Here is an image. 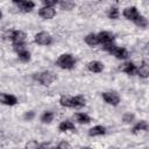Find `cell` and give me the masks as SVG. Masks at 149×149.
Masks as SVG:
<instances>
[{
    "mask_svg": "<svg viewBox=\"0 0 149 149\" xmlns=\"http://www.w3.org/2000/svg\"><path fill=\"white\" fill-rule=\"evenodd\" d=\"M34 79L37 80V81H38L41 85H43V86H49V85H51V84L57 79V76H56L55 72L49 71V70H45V71L35 73V74H34Z\"/></svg>",
    "mask_w": 149,
    "mask_h": 149,
    "instance_id": "1",
    "label": "cell"
},
{
    "mask_svg": "<svg viewBox=\"0 0 149 149\" xmlns=\"http://www.w3.org/2000/svg\"><path fill=\"white\" fill-rule=\"evenodd\" d=\"M56 65L59 66L61 69H64V70H71L76 65V58L71 54H62L57 58Z\"/></svg>",
    "mask_w": 149,
    "mask_h": 149,
    "instance_id": "2",
    "label": "cell"
},
{
    "mask_svg": "<svg viewBox=\"0 0 149 149\" xmlns=\"http://www.w3.org/2000/svg\"><path fill=\"white\" fill-rule=\"evenodd\" d=\"M102 48H104V50H106V51L109 52L111 55L115 56L118 59H126V58L128 57V51H127V49L120 48V47H118V45L114 44V43L105 44V45H102Z\"/></svg>",
    "mask_w": 149,
    "mask_h": 149,
    "instance_id": "3",
    "label": "cell"
},
{
    "mask_svg": "<svg viewBox=\"0 0 149 149\" xmlns=\"http://www.w3.org/2000/svg\"><path fill=\"white\" fill-rule=\"evenodd\" d=\"M14 51L17 54L19 58L22 62H29L30 61V52L26 48V43H19V44H13Z\"/></svg>",
    "mask_w": 149,
    "mask_h": 149,
    "instance_id": "4",
    "label": "cell"
},
{
    "mask_svg": "<svg viewBox=\"0 0 149 149\" xmlns=\"http://www.w3.org/2000/svg\"><path fill=\"white\" fill-rule=\"evenodd\" d=\"M102 99L105 100L106 104L112 105V106H118L120 104V95L115 92V91H107V92H102L101 94Z\"/></svg>",
    "mask_w": 149,
    "mask_h": 149,
    "instance_id": "5",
    "label": "cell"
},
{
    "mask_svg": "<svg viewBox=\"0 0 149 149\" xmlns=\"http://www.w3.org/2000/svg\"><path fill=\"white\" fill-rule=\"evenodd\" d=\"M35 42L40 45H50L52 43V36L47 31H40L35 35Z\"/></svg>",
    "mask_w": 149,
    "mask_h": 149,
    "instance_id": "6",
    "label": "cell"
},
{
    "mask_svg": "<svg viewBox=\"0 0 149 149\" xmlns=\"http://www.w3.org/2000/svg\"><path fill=\"white\" fill-rule=\"evenodd\" d=\"M14 5L17 6V8L23 13H29L35 8V2L29 0H14Z\"/></svg>",
    "mask_w": 149,
    "mask_h": 149,
    "instance_id": "7",
    "label": "cell"
},
{
    "mask_svg": "<svg viewBox=\"0 0 149 149\" xmlns=\"http://www.w3.org/2000/svg\"><path fill=\"white\" fill-rule=\"evenodd\" d=\"M8 36L10 38V41L13 42V44L24 43L26 42V38H27L26 33L22 31V30H12V31H9Z\"/></svg>",
    "mask_w": 149,
    "mask_h": 149,
    "instance_id": "8",
    "label": "cell"
},
{
    "mask_svg": "<svg viewBox=\"0 0 149 149\" xmlns=\"http://www.w3.org/2000/svg\"><path fill=\"white\" fill-rule=\"evenodd\" d=\"M122 15H123L127 20L134 22V21L140 16V13H139V10H137V8H136L135 6H130V7H126V8L123 9Z\"/></svg>",
    "mask_w": 149,
    "mask_h": 149,
    "instance_id": "9",
    "label": "cell"
},
{
    "mask_svg": "<svg viewBox=\"0 0 149 149\" xmlns=\"http://www.w3.org/2000/svg\"><path fill=\"white\" fill-rule=\"evenodd\" d=\"M97 35H98L99 44L105 45V44L113 43V41H114V34L111 33V31H106V30H104V31H100V33L97 34Z\"/></svg>",
    "mask_w": 149,
    "mask_h": 149,
    "instance_id": "10",
    "label": "cell"
},
{
    "mask_svg": "<svg viewBox=\"0 0 149 149\" xmlns=\"http://www.w3.org/2000/svg\"><path fill=\"white\" fill-rule=\"evenodd\" d=\"M0 104L6 105V106H14L17 104V98L13 94L0 93Z\"/></svg>",
    "mask_w": 149,
    "mask_h": 149,
    "instance_id": "11",
    "label": "cell"
},
{
    "mask_svg": "<svg viewBox=\"0 0 149 149\" xmlns=\"http://www.w3.org/2000/svg\"><path fill=\"white\" fill-rule=\"evenodd\" d=\"M38 15L44 20H50L56 15V9L54 7H41L38 9Z\"/></svg>",
    "mask_w": 149,
    "mask_h": 149,
    "instance_id": "12",
    "label": "cell"
},
{
    "mask_svg": "<svg viewBox=\"0 0 149 149\" xmlns=\"http://www.w3.org/2000/svg\"><path fill=\"white\" fill-rule=\"evenodd\" d=\"M86 68H87L88 71H91L93 73H100L104 70V64L99 61H91V62L87 63Z\"/></svg>",
    "mask_w": 149,
    "mask_h": 149,
    "instance_id": "13",
    "label": "cell"
},
{
    "mask_svg": "<svg viewBox=\"0 0 149 149\" xmlns=\"http://www.w3.org/2000/svg\"><path fill=\"white\" fill-rule=\"evenodd\" d=\"M136 69H137V66L133 62H126L125 64H122L120 66V71H122V72H125L129 76L136 74Z\"/></svg>",
    "mask_w": 149,
    "mask_h": 149,
    "instance_id": "14",
    "label": "cell"
},
{
    "mask_svg": "<svg viewBox=\"0 0 149 149\" xmlns=\"http://www.w3.org/2000/svg\"><path fill=\"white\" fill-rule=\"evenodd\" d=\"M58 129H59V132H63V133L64 132H76V126H74V123L72 121L64 120V121H62L59 123Z\"/></svg>",
    "mask_w": 149,
    "mask_h": 149,
    "instance_id": "15",
    "label": "cell"
},
{
    "mask_svg": "<svg viewBox=\"0 0 149 149\" xmlns=\"http://www.w3.org/2000/svg\"><path fill=\"white\" fill-rule=\"evenodd\" d=\"M148 129H149V125H148V122L146 121V120H141V121H139L136 125H134V127H133V129H132V133L133 134H137V133H140V132H148Z\"/></svg>",
    "mask_w": 149,
    "mask_h": 149,
    "instance_id": "16",
    "label": "cell"
},
{
    "mask_svg": "<svg viewBox=\"0 0 149 149\" xmlns=\"http://www.w3.org/2000/svg\"><path fill=\"white\" fill-rule=\"evenodd\" d=\"M72 108H80V107H84L86 105V98L81 94L79 95H76V97H72Z\"/></svg>",
    "mask_w": 149,
    "mask_h": 149,
    "instance_id": "17",
    "label": "cell"
},
{
    "mask_svg": "<svg viewBox=\"0 0 149 149\" xmlns=\"http://www.w3.org/2000/svg\"><path fill=\"white\" fill-rule=\"evenodd\" d=\"M136 74L140 76L141 78H147L149 76V65L143 61L141 65L136 69Z\"/></svg>",
    "mask_w": 149,
    "mask_h": 149,
    "instance_id": "18",
    "label": "cell"
},
{
    "mask_svg": "<svg viewBox=\"0 0 149 149\" xmlns=\"http://www.w3.org/2000/svg\"><path fill=\"white\" fill-rule=\"evenodd\" d=\"M105 133H106V128L104 126H100V125L94 126V127H92V128L88 129V135L92 136V137L93 136H101Z\"/></svg>",
    "mask_w": 149,
    "mask_h": 149,
    "instance_id": "19",
    "label": "cell"
},
{
    "mask_svg": "<svg viewBox=\"0 0 149 149\" xmlns=\"http://www.w3.org/2000/svg\"><path fill=\"white\" fill-rule=\"evenodd\" d=\"M85 43L87 44V45H90V47H95V45H98L99 44V40H98V35L97 34H93V33H91V34H87L86 36H85Z\"/></svg>",
    "mask_w": 149,
    "mask_h": 149,
    "instance_id": "20",
    "label": "cell"
},
{
    "mask_svg": "<svg viewBox=\"0 0 149 149\" xmlns=\"http://www.w3.org/2000/svg\"><path fill=\"white\" fill-rule=\"evenodd\" d=\"M73 118H74V120L78 122V123H88L90 121H91V118L87 115V114H85V113H74V115H73Z\"/></svg>",
    "mask_w": 149,
    "mask_h": 149,
    "instance_id": "21",
    "label": "cell"
},
{
    "mask_svg": "<svg viewBox=\"0 0 149 149\" xmlns=\"http://www.w3.org/2000/svg\"><path fill=\"white\" fill-rule=\"evenodd\" d=\"M107 16L111 19V20H116L119 19L120 16V10L116 6H112L109 9H108V13H107Z\"/></svg>",
    "mask_w": 149,
    "mask_h": 149,
    "instance_id": "22",
    "label": "cell"
},
{
    "mask_svg": "<svg viewBox=\"0 0 149 149\" xmlns=\"http://www.w3.org/2000/svg\"><path fill=\"white\" fill-rule=\"evenodd\" d=\"M54 113L51 112V111H45V112H43V114L41 115V121L43 122V123H50L52 120H54Z\"/></svg>",
    "mask_w": 149,
    "mask_h": 149,
    "instance_id": "23",
    "label": "cell"
},
{
    "mask_svg": "<svg viewBox=\"0 0 149 149\" xmlns=\"http://www.w3.org/2000/svg\"><path fill=\"white\" fill-rule=\"evenodd\" d=\"M71 101H72V97H70V95H62L59 98V104L63 107H71L72 108V102Z\"/></svg>",
    "mask_w": 149,
    "mask_h": 149,
    "instance_id": "24",
    "label": "cell"
},
{
    "mask_svg": "<svg viewBox=\"0 0 149 149\" xmlns=\"http://www.w3.org/2000/svg\"><path fill=\"white\" fill-rule=\"evenodd\" d=\"M58 5H59L61 9H64V10H71V9H73V7L76 6L74 2L68 1V0H65V1H59Z\"/></svg>",
    "mask_w": 149,
    "mask_h": 149,
    "instance_id": "25",
    "label": "cell"
},
{
    "mask_svg": "<svg viewBox=\"0 0 149 149\" xmlns=\"http://www.w3.org/2000/svg\"><path fill=\"white\" fill-rule=\"evenodd\" d=\"M134 23H135L136 26H139L140 28H146V27L148 26V20L146 19V16H143V15L140 14V16L134 21Z\"/></svg>",
    "mask_w": 149,
    "mask_h": 149,
    "instance_id": "26",
    "label": "cell"
},
{
    "mask_svg": "<svg viewBox=\"0 0 149 149\" xmlns=\"http://www.w3.org/2000/svg\"><path fill=\"white\" fill-rule=\"evenodd\" d=\"M134 119H135V115H134L133 113H130V112H126V113L122 115V121H123L125 123H132V122L134 121Z\"/></svg>",
    "mask_w": 149,
    "mask_h": 149,
    "instance_id": "27",
    "label": "cell"
},
{
    "mask_svg": "<svg viewBox=\"0 0 149 149\" xmlns=\"http://www.w3.org/2000/svg\"><path fill=\"white\" fill-rule=\"evenodd\" d=\"M24 149H40V143L35 140H30L26 143Z\"/></svg>",
    "mask_w": 149,
    "mask_h": 149,
    "instance_id": "28",
    "label": "cell"
},
{
    "mask_svg": "<svg viewBox=\"0 0 149 149\" xmlns=\"http://www.w3.org/2000/svg\"><path fill=\"white\" fill-rule=\"evenodd\" d=\"M42 3H43L44 7H54L58 3V1H56V0H43Z\"/></svg>",
    "mask_w": 149,
    "mask_h": 149,
    "instance_id": "29",
    "label": "cell"
},
{
    "mask_svg": "<svg viewBox=\"0 0 149 149\" xmlns=\"http://www.w3.org/2000/svg\"><path fill=\"white\" fill-rule=\"evenodd\" d=\"M34 116H35V113H34L33 111H29V112H26V113H24L23 119H24L26 121H30V120L34 119Z\"/></svg>",
    "mask_w": 149,
    "mask_h": 149,
    "instance_id": "30",
    "label": "cell"
},
{
    "mask_svg": "<svg viewBox=\"0 0 149 149\" xmlns=\"http://www.w3.org/2000/svg\"><path fill=\"white\" fill-rule=\"evenodd\" d=\"M54 147L51 146L50 142H44V143H40V149H52Z\"/></svg>",
    "mask_w": 149,
    "mask_h": 149,
    "instance_id": "31",
    "label": "cell"
},
{
    "mask_svg": "<svg viewBox=\"0 0 149 149\" xmlns=\"http://www.w3.org/2000/svg\"><path fill=\"white\" fill-rule=\"evenodd\" d=\"M58 147L61 148V149H70V144L68 143V142H61L59 144H58Z\"/></svg>",
    "mask_w": 149,
    "mask_h": 149,
    "instance_id": "32",
    "label": "cell"
},
{
    "mask_svg": "<svg viewBox=\"0 0 149 149\" xmlns=\"http://www.w3.org/2000/svg\"><path fill=\"white\" fill-rule=\"evenodd\" d=\"M81 149H93V148H91V147H83Z\"/></svg>",
    "mask_w": 149,
    "mask_h": 149,
    "instance_id": "33",
    "label": "cell"
},
{
    "mask_svg": "<svg viewBox=\"0 0 149 149\" xmlns=\"http://www.w3.org/2000/svg\"><path fill=\"white\" fill-rule=\"evenodd\" d=\"M108 149H119V148H118V147H109Z\"/></svg>",
    "mask_w": 149,
    "mask_h": 149,
    "instance_id": "34",
    "label": "cell"
},
{
    "mask_svg": "<svg viewBox=\"0 0 149 149\" xmlns=\"http://www.w3.org/2000/svg\"><path fill=\"white\" fill-rule=\"evenodd\" d=\"M52 149H61V148H59V147H58V146H56V147H54V148H52Z\"/></svg>",
    "mask_w": 149,
    "mask_h": 149,
    "instance_id": "35",
    "label": "cell"
},
{
    "mask_svg": "<svg viewBox=\"0 0 149 149\" xmlns=\"http://www.w3.org/2000/svg\"><path fill=\"white\" fill-rule=\"evenodd\" d=\"M2 17V13H1V10H0V19Z\"/></svg>",
    "mask_w": 149,
    "mask_h": 149,
    "instance_id": "36",
    "label": "cell"
}]
</instances>
